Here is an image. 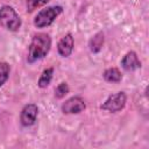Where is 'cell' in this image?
Masks as SVG:
<instances>
[{
    "label": "cell",
    "instance_id": "6da1fadb",
    "mask_svg": "<svg viewBox=\"0 0 149 149\" xmlns=\"http://www.w3.org/2000/svg\"><path fill=\"white\" fill-rule=\"evenodd\" d=\"M51 48V37L47 33L35 34L31 38V42L28 47L27 62L33 64L40 59H43L50 51Z\"/></svg>",
    "mask_w": 149,
    "mask_h": 149
},
{
    "label": "cell",
    "instance_id": "7a4b0ae2",
    "mask_svg": "<svg viewBox=\"0 0 149 149\" xmlns=\"http://www.w3.org/2000/svg\"><path fill=\"white\" fill-rule=\"evenodd\" d=\"M22 24L21 17L16 10L9 6L3 5L0 7V27L8 31H17Z\"/></svg>",
    "mask_w": 149,
    "mask_h": 149
},
{
    "label": "cell",
    "instance_id": "3957f363",
    "mask_svg": "<svg viewBox=\"0 0 149 149\" xmlns=\"http://www.w3.org/2000/svg\"><path fill=\"white\" fill-rule=\"evenodd\" d=\"M63 13V7L55 5L41 9L34 17V26L36 28H45L54 23V21Z\"/></svg>",
    "mask_w": 149,
    "mask_h": 149
},
{
    "label": "cell",
    "instance_id": "277c9868",
    "mask_svg": "<svg viewBox=\"0 0 149 149\" xmlns=\"http://www.w3.org/2000/svg\"><path fill=\"white\" fill-rule=\"evenodd\" d=\"M126 102H127V95L123 91H120L108 95L107 99L100 105V109L109 113H118L125 108Z\"/></svg>",
    "mask_w": 149,
    "mask_h": 149
},
{
    "label": "cell",
    "instance_id": "5b68a950",
    "mask_svg": "<svg viewBox=\"0 0 149 149\" xmlns=\"http://www.w3.org/2000/svg\"><path fill=\"white\" fill-rule=\"evenodd\" d=\"M86 108V104L84 99L79 95H73L69 99H66L62 104V112L64 114H79Z\"/></svg>",
    "mask_w": 149,
    "mask_h": 149
},
{
    "label": "cell",
    "instance_id": "8992f818",
    "mask_svg": "<svg viewBox=\"0 0 149 149\" xmlns=\"http://www.w3.org/2000/svg\"><path fill=\"white\" fill-rule=\"evenodd\" d=\"M38 114V107L35 104H27L22 107L20 113V122L23 127H30L35 123Z\"/></svg>",
    "mask_w": 149,
    "mask_h": 149
},
{
    "label": "cell",
    "instance_id": "52a82bcc",
    "mask_svg": "<svg viewBox=\"0 0 149 149\" xmlns=\"http://www.w3.org/2000/svg\"><path fill=\"white\" fill-rule=\"evenodd\" d=\"M73 47H74V38L72 34L68 33L58 41L57 51L62 57H69L73 51Z\"/></svg>",
    "mask_w": 149,
    "mask_h": 149
},
{
    "label": "cell",
    "instance_id": "ba28073f",
    "mask_svg": "<svg viewBox=\"0 0 149 149\" xmlns=\"http://www.w3.org/2000/svg\"><path fill=\"white\" fill-rule=\"evenodd\" d=\"M121 66L126 71H135L141 68V61L135 51H128L121 59Z\"/></svg>",
    "mask_w": 149,
    "mask_h": 149
},
{
    "label": "cell",
    "instance_id": "9c48e42d",
    "mask_svg": "<svg viewBox=\"0 0 149 149\" xmlns=\"http://www.w3.org/2000/svg\"><path fill=\"white\" fill-rule=\"evenodd\" d=\"M104 42H105L104 33H102V31H98V33L94 34V35L91 37V40L88 41V48H90V51L93 52V54H98V52L102 49Z\"/></svg>",
    "mask_w": 149,
    "mask_h": 149
},
{
    "label": "cell",
    "instance_id": "30bf717a",
    "mask_svg": "<svg viewBox=\"0 0 149 149\" xmlns=\"http://www.w3.org/2000/svg\"><path fill=\"white\" fill-rule=\"evenodd\" d=\"M102 78L107 83H120L122 79V73L118 68H108L104 71Z\"/></svg>",
    "mask_w": 149,
    "mask_h": 149
},
{
    "label": "cell",
    "instance_id": "8fae6325",
    "mask_svg": "<svg viewBox=\"0 0 149 149\" xmlns=\"http://www.w3.org/2000/svg\"><path fill=\"white\" fill-rule=\"evenodd\" d=\"M52 76H54V68L44 69L40 74V78L37 80V86L40 88H47L52 80Z\"/></svg>",
    "mask_w": 149,
    "mask_h": 149
},
{
    "label": "cell",
    "instance_id": "7c38bea8",
    "mask_svg": "<svg viewBox=\"0 0 149 149\" xmlns=\"http://www.w3.org/2000/svg\"><path fill=\"white\" fill-rule=\"evenodd\" d=\"M10 73V66L7 62H0V87L8 80Z\"/></svg>",
    "mask_w": 149,
    "mask_h": 149
},
{
    "label": "cell",
    "instance_id": "4fadbf2b",
    "mask_svg": "<svg viewBox=\"0 0 149 149\" xmlns=\"http://www.w3.org/2000/svg\"><path fill=\"white\" fill-rule=\"evenodd\" d=\"M50 0H27L26 1V7H27V12L31 13L35 9L45 6Z\"/></svg>",
    "mask_w": 149,
    "mask_h": 149
},
{
    "label": "cell",
    "instance_id": "5bb4252c",
    "mask_svg": "<svg viewBox=\"0 0 149 149\" xmlns=\"http://www.w3.org/2000/svg\"><path fill=\"white\" fill-rule=\"evenodd\" d=\"M70 92V87L65 81H62L61 84H58L55 88V98L57 99H63L68 93Z\"/></svg>",
    "mask_w": 149,
    "mask_h": 149
}]
</instances>
